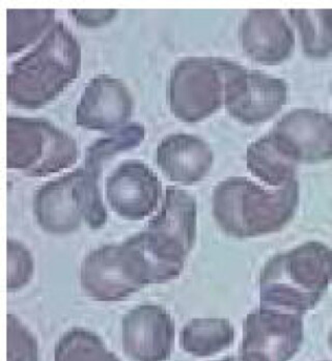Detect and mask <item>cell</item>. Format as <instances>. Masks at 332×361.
<instances>
[{"label": "cell", "instance_id": "1", "mask_svg": "<svg viewBox=\"0 0 332 361\" xmlns=\"http://www.w3.org/2000/svg\"><path fill=\"white\" fill-rule=\"evenodd\" d=\"M82 51L76 36L56 21L41 41L11 66L6 96L21 109H37L56 100L81 71Z\"/></svg>", "mask_w": 332, "mask_h": 361}, {"label": "cell", "instance_id": "2", "mask_svg": "<svg viewBox=\"0 0 332 361\" xmlns=\"http://www.w3.org/2000/svg\"><path fill=\"white\" fill-rule=\"evenodd\" d=\"M298 199L296 180L281 188L265 189L247 178L230 177L213 190V217L230 237L272 234L293 218Z\"/></svg>", "mask_w": 332, "mask_h": 361}, {"label": "cell", "instance_id": "3", "mask_svg": "<svg viewBox=\"0 0 332 361\" xmlns=\"http://www.w3.org/2000/svg\"><path fill=\"white\" fill-rule=\"evenodd\" d=\"M332 281V250L309 241L274 255L262 271L263 307L303 314L316 307Z\"/></svg>", "mask_w": 332, "mask_h": 361}, {"label": "cell", "instance_id": "4", "mask_svg": "<svg viewBox=\"0 0 332 361\" xmlns=\"http://www.w3.org/2000/svg\"><path fill=\"white\" fill-rule=\"evenodd\" d=\"M100 176L79 167L42 185L35 192L32 210L37 226L48 234L77 232L82 224L91 230L106 224Z\"/></svg>", "mask_w": 332, "mask_h": 361}, {"label": "cell", "instance_id": "5", "mask_svg": "<svg viewBox=\"0 0 332 361\" xmlns=\"http://www.w3.org/2000/svg\"><path fill=\"white\" fill-rule=\"evenodd\" d=\"M73 136L45 118H6V167L27 177L44 178L77 162Z\"/></svg>", "mask_w": 332, "mask_h": 361}, {"label": "cell", "instance_id": "6", "mask_svg": "<svg viewBox=\"0 0 332 361\" xmlns=\"http://www.w3.org/2000/svg\"><path fill=\"white\" fill-rule=\"evenodd\" d=\"M230 61L221 57L188 56L177 61L167 87L171 114L181 122H202L226 101Z\"/></svg>", "mask_w": 332, "mask_h": 361}, {"label": "cell", "instance_id": "7", "mask_svg": "<svg viewBox=\"0 0 332 361\" xmlns=\"http://www.w3.org/2000/svg\"><path fill=\"white\" fill-rule=\"evenodd\" d=\"M287 100L288 85L283 79L230 61L224 105L235 120L245 125L267 122Z\"/></svg>", "mask_w": 332, "mask_h": 361}, {"label": "cell", "instance_id": "8", "mask_svg": "<svg viewBox=\"0 0 332 361\" xmlns=\"http://www.w3.org/2000/svg\"><path fill=\"white\" fill-rule=\"evenodd\" d=\"M303 336L300 314L262 307L244 320L240 355L245 361H290Z\"/></svg>", "mask_w": 332, "mask_h": 361}, {"label": "cell", "instance_id": "9", "mask_svg": "<svg viewBox=\"0 0 332 361\" xmlns=\"http://www.w3.org/2000/svg\"><path fill=\"white\" fill-rule=\"evenodd\" d=\"M109 207L118 216L140 221L157 210L162 182L147 163L124 160L109 173L105 182Z\"/></svg>", "mask_w": 332, "mask_h": 361}, {"label": "cell", "instance_id": "10", "mask_svg": "<svg viewBox=\"0 0 332 361\" xmlns=\"http://www.w3.org/2000/svg\"><path fill=\"white\" fill-rule=\"evenodd\" d=\"M81 288L94 301L116 302L144 289L122 244H106L85 255L80 267Z\"/></svg>", "mask_w": 332, "mask_h": 361}, {"label": "cell", "instance_id": "11", "mask_svg": "<svg viewBox=\"0 0 332 361\" xmlns=\"http://www.w3.org/2000/svg\"><path fill=\"white\" fill-rule=\"evenodd\" d=\"M176 326L161 305H137L122 321L123 351L133 361H167L175 343Z\"/></svg>", "mask_w": 332, "mask_h": 361}, {"label": "cell", "instance_id": "12", "mask_svg": "<svg viewBox=\"0 0 332 361\" xmlns=\"http://www.w3.org/2000/svg\"><path fill=\"white\" fill-rule=\"evenodd\" d=\"M134 100L128 87L109 74L92 77L76 106L77 126L91 131L113 132L126 126Z\"/></svg>", "mask_w": 332, "mask_h": 361}, {"label": "cell", "instance_id": "13", "mask_svg": "<svg viewBox=\"0 0 332 361\" xmlns=\"http://www.w3.org/2000/svg\"><path fill=\"white\" fill-rule=\"evenodd\" d=\"M297 163L332 159V116L299 109L285 114L270 132Z\"/></svg>", "mask_w": 332, "mask_h": 361}, {"label": "cell", "instance_id": "14", "mask_svg": "<svg viewBox=\"0 0 332 361\" xmlns=\"http://www.w3.org/2000/svg\"><path fill=\"white\" fill-rule=\"evenodd\" d=\"M239 35L244 52L262 65L287 61L295 44L293 30L278 10H250L242 21Z\"/></svg>", "mask_w": 332, "mask_h": 361}, {"label": "cell", "instance_id": "15", "mask_svg": "<svg viewBox=\"0 0 332 361\" xmlns=\"http://www.w3.org/2000/svg\"><path fill=\"white\" fill-rule=\"evenodd\" d=\"M121 244L145 286L175 281L183 272L188 257L173 242L147 230Z\"/></svg>", "mask_w": 332, "mask_h": 361}, {"label": "cell", "instance_id": "16", "mask_svg": "<svg viewBox=\"0 0 332 361\" xmlns=\"http://www.w3.org/2000/svg\"><path fill=\"white\" fill-rule=\"evenodd\" d=\"M213 161L214 154L210 145L193 134H169L156 149V163L164 177L187 186L203 180Z\"/></svg>", "mask_w": 332, "mask_h": 361}, {"label": "cell", "instance_id": "17", "mask_svg": "<svg viewBox=\"0 0 332 361\" xmlns=\"http://www.w3.org/2000/svg\"><path fill=\"white\" fill-rule=\"evenodd\" d=\"M146 230L173 242L189 255L197 240V200L184 189L167 186L160 210L149 220Z\"/></svg>", "mask_w": 332, "mask_h": 361}, {"label": "cell", "instance_id": "18", "mask_svg": "<svg viewBox=\"0 0 332 361\" xmlns=\"http://www.w3.org/2000/svg\"><path fill=\"white\" fill-rule=\"evenodd\" d=\"M246 162L250 173L269 186L281 188L296 180L298 163L278 145L270 132L248 145Z\"/></svg>", "mask_w": 332, "mask_h": 361}, {"label": "cell", "instance_id": "19", "mask_svg": "<svg viewBox=\"0 0 332 361\" xmlns=\"http://www.w3.org/2000/svg\"><path fill=\"white\" fill-rule=\"evenodd\" d=\"M235 341V328L228 319H192L180 334V345L197 357L216 355Z\"/></svg>", "mask_w": 332, "mask_h": 361}, {"label": "cell", "instance_id": "20", "mask_svg": "<svg viewBox=\"0 0 332 361\" xmlns=\"http://www.w3.org/2000/svg\"><path fill=\"white\" fill-rule=\"evenodd\" d=\"M56 10H6V54H19L56 23Z\"/></svg>", "mask_w": 332, "mask_h": 361}, {"label": "cell", "instance_id": "21", "mask_svg": "<svg viewBox=\"0 0 332 361\" xmlns=\"http://www.w3.org/2000/svg\"><path fill=\"white\" fill-rule=\"evenodd\" d=\"M289 15L307 56L325 59L332 54V10H289Z\"/></svg>", "mask_w": 332, "mask_h": 361}, {"label": "cell", "instance_id": "22", "mask_svg": "<svg viewBox=\"0 0 332 361\" xmlns=\"http://www.w3.org/2000/svg\"><path fill=\"white\" fill-rule=\"evenodd\" d=\"M146 137V128L140 123H130L99 138L85 149V167L96 175H102L105 163L123 152L135 149Z\"/></svg>", "mask_w": 332, "mask_h": 361}, {"label": "cell", "instance_id": "23", "mask_svg": "<svg viewBox=\"0 0 332 361\" xmlns=\"http://www.w3.org/2000/svg\"><path fill=\"white\" fill-rule=\"evenodd\" d=\"M54 361H121L91 330L74 327L66 331L54 348Z\"/></svg>", "mask_w": 332, "mask_h": 361}, {"label": "cell", "instance_id": "24", "mask_svg": "<svg viewBox=\"0 0 332 361\" xmlns=\"http://www.w3.org/2000/svg\"><path fill=\"white\" fill-rule=\"evenodd\" d=\"M8 292L15 293L23 289L35 274V259L32 252L22 242L8 238Z\"/></svg>", "mask_w": 332, "mask_h": 361}, {"label": "cell", "instance_id": "25", "mask_svg": "<svg viewBox=\"0 0 332 361\" xmlns=\"http://www.w3.org/2000/svg\"><path fill=\"white\" fill-rule=\"evenodd\" d=\"M8 361H39L36 336L18 317L8 314Z\"/></svg>", "mask_w": 332, "mask_h": 361}, {"label": "cell", "instance_id": "26", "mask_svg": "<svg viewBox=\"0 0 332 361\" xmlns=\"http://www.w3.org/2000/svg\"><path fill=\"white\" fill-rule=\"evenodd\" d=\"M70 16L83 27L96 28L109 23L118 16V11L109 8V10H79L71 8L69 10Z\"/></svg>", "mask_w": 332, "mask_h": 361}, {"label": "cell", "instance_id": "27", "mask_svg": "<svg viewBox=\"0 0 332 361\" xmlns=\"http://www.w3.org/2000/svg\"><path fill=\"white\" fill-rule=\"evenodd\" d=\"M216 361H245L243 358L241 357V355L239 356H228V357L223 358V360H216Z\"/></svg>", "mask_w": 332, "mask_h": 361}, {"label": "cell", "instance_id": "28", "mask_svg": "<svg viewBox=\"0 0 332 361\" xmlns=\"http://www.w3.org/2000/svg\"><path fill=\"white\" fill-rule=\"evenodd\" d=\"M331 87H332V85H331Z\"/></svg>", "mask_w": 332, "mask_h": 361}]
</instances>
